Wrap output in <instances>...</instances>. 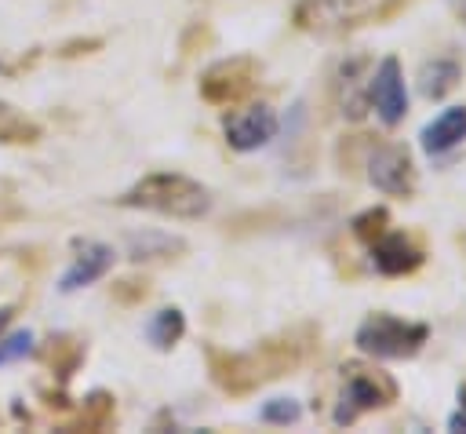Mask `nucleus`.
Segmentation results:
<instances>
[{
  "mask_svg": "<svg viewBox=\"0 0 466 434\" xmlns=\"http://www.w3.org/2000/svg\"><path fill=\"white\" fill-rule=\"evenodd\" d=\"M364 0H295V26L306 33H328L335 26H342L346 18H353L360 11Z\"/></svg>",
  "mask_w": 466,
  "mask_h": 434,
  "instance_id": "f8f14e48",
  "label": "nucleus"
},
{
  "mask_svg": "<svg viewBox=\"0 0 466 434\" xmlns=\"http://www.w3.org/2000/svg\"><path fill=\"white\" fill-rule=\"evenodd\" d=\"M459 80H462V62L448 58V55H437V58L422 62V69H419V91L430 102H441L448 91L459 88Z\"/></svg>",
  "mask_w": 466,
  "mask_h": 434,
  "instance_id": "4468645a",
  "label": "nucleus"
},
{
  "mask_svg": "<svg viewBox=\"0 0 466 434\" xmlns=\"http://www.w3.org/2000/svg\"><path fill=\"white\" fill-rule=\"evenodd\" d=\"M386 226H390V212L379 204V208H364L360 215H353V222H350V230H353V237H360L364 244H371L379 233H386Z\"/></svg>",
  "mask_w": 466,
  "mask_h": 434,
  "instance_id": "6ab92c4d",
  "label": "nucleus"
},
{
  "mask_svg": "<svg viewBox=\"0 0 466 434\" xmlns=\"http://www.w3.org/2000/svg\"><path fill=\"white\" fill-rule=\"evenodd\" d=\"M40 139V124L29 120L25 113H18L15 106L0 102V142H11V146H33Z\"/></svg>",
  "mask_w": 466,
  "mask_h": 434,
  "instance_id": "a211bd4d",
  "label": "nucleus"
},
{
  "mask_svg": "<svg viewBox=\"0 0 466 434\" xmlns=\"http://www.w3.org/2000/svg\"><path fill=\"white\" fill-rule=\"evenodd\" d=\"M11 314H15V310H11V306H4V310H0V336H4V328H7V325H11Z\"/></svg>",
  "mask_w": 466,
  "mask_h": 434,
  "instance_id": "a878e982",
  "label": "nucleus"
},
{
  "mask_svg": "<svg viewBox=\"0 0 466 434\" xmlns=\"http://www.w3.org/2000/svg\"><path fill=\"white\" fill-rule=\"evenodd\" d=\"M127 252L135 263H149V259H175V252H186L182 237H167V233H135L127 241Z\"/></svg>",
  "mask_w": 466,
  "mask_h": 434,
  "instance_id": "f3484780",
  "label": "nucleus"
},
{
  "mask_svg": "<svg viewBox=\"0 0 466 434\" xmlns=\"http://www.w3.org/2000/svg\"><path fill=\"white\" fill-rule=\"evenodd\" d=\"M371 263L386 277H404V274H415L426 263V252H422V244L415 237L386 230V233H379L371 241Z\"/></svg>",
  "mask_w": 466,
  "mask_h": 434,
  "instance_id": "1a4fd4ad",
  "label": "nucleus"
},
{
  "mask_svg": "<svg viewBox=\"0 0 466 434\" xmlns=\"http://www.w3.org/2000/svg\"><path fill=\"white\" fill-rule=\"evenodd\" d=\"M368 58L364 55H353V58H346L342 66H339V77H335V98H339V109H342V117H350V120H360L364 113H368V106H371V98H368Z\"/></svg>",
  "mask_w": 466,
  "mask_h": 434,
  "instance_id": "9d476101",
  "label": "nucleus"
},
{
  "mask_svg": "<svg viewBox=\"0 0 466 434\" xmlns=\"http://www.w3.org/2000/svg\"><path fill=\"white\" fill-rule=\"evenodd\" d=\"M109 266H113V248L102 241H84V244H76V255H73L69 270L62 274L58 292H76L84 284H95L98 277L109 274Z\"/></svg>",
  "mask_w": 466,
  "mask_h": 434,
  "instance_id": "9b49d317",
  "label": "nucleus"
},
{
  "mask_svg": "<svg viewBox=\"0 0 466 434\" xmlns=\"http://www.w3.org/2000/svg\"><path fill=\"white\" fill-rule=\"evenodd\" d=\"M113 416H116L113 394L95 390V394H87V401H84V408L76 412V419L66 423V430H106V427L113 423Z\"/></svg>",
  "mask_w": 466,
  "mask_h": 434,
  "instance_id": "dca6fc26",
  "label": "nucleus"
},
{
  "mask_svg": "<svg viewBox=\"0 0 466 434\" xmlns=\"http://www.w3.org/2000/svg\"><path fill=\"white\" fill-rule=\"evenodd\" d=\"M33 350V332H11L7 339L0 336V365H7V361H18V357H25Z\"/></svg>",
  "mask_w": 466,
  "mask_h": 434,
  "instance_id": "4be33fe9",
  "label": "nucleus"
},
{
  "mask_svg": "<svg viewBox=\"0 0 466 434\" xmlns=\"http://www.w3.org/2000/svg\"><path fill=\"white\" fill-rule=\"evenodd\" d=\"M124 208H146V212H157V215H167V219H200L208 215L211 208V193L208 186H200L197 179L189 175H178V171H153V175H142L131 190H124L116 197Z\"/></svg>",
  "mask_w": 466,
  "mask_h": 434,
  "instance_id": "f03ea898",
  "label": "nucleus"
},
{
  "mask_svg": "<svg viewBox=\"0 0 466 434\" xmlns=\"http://www.w3.org/2000/svg\"><path fill=\"white\" fill-rule=\"evenodd\" d=\"M0 73H11V66H7V62H4V58H0Z\"/></svg>",
  "mask_w": 466,
  "mask_h": 434,
  "instance_id": "bb28decb",
  "label": "nucleus"
},
{
  "mask_svg": "<svg viewBox=\"0 0 466 434\" xmlns=\"http://www.w3.org/2000/svg\"><path fill=\"white\" fill-rule=\"evenodd\" d=\"M368 168V182L390 197H411L415 193V164H411V153L404 146H375L364 160Z\"/></svg>",
  "mask_w": 466,
  "mask_h": 434,
  "instance_id": "0eeeda50",
  "label": "nucleus"
},
{
  "mask_svg": "<svg viewBox=\"0 0 466 434\" xmlns=\"http://www.w3.org/2000/svg\"><path fill=\"white\" fill-rule=\"evenodd\" d=\"M55 346L47 350V361L55 365V372L62 376V379H69L73 376V368L80 365V357H84V346L80 343H73V339H66V336H58V339H51Z\"/></svg>",
  "mask_w": 466,
  "mask_h": 434,
  "instance_id": "aec40b11",
  "label": "nucleus"
},
{
  "mask_svg": "<svg viewBox=\"0 0 466 434\" xmlns=\"http://www.w3.org/2000/svg\"><path fill=\"white\" fill-rule=\"evenodd\" d=\"M346 383L335 405V423L350 427L357 416L371 412V408H386L397 401V383L393 376L379 372V368H364V365H346Z\"/></svg>",
  "mask_w": 466,
  "mask_h": 434,
  "instance_id": "20e7f679",
  "label": "nucleus"
},
{
  "mask_svg": "<svg viewBox=\"0 0 466 434\" xmlns=\"http://www.w3.org/2000/svg\"><path fill=\"white\" fill-rule=\"evenodd\" d=\"M302 354H306V343L299 339V332H284L277 339H266L248 354H229V350L208 346V372L226 394L240 398V394L258 390L266 379L291 372L302 361Z\"/></svg>",
  "mask_w": 466,
  "mask_h": 434,
  "instance_id": "f257e3e1",
  "label": "nucleus"
},
{
  "mask_svg": "<svg viewBox=\"0 0 466 434\" xmlns=\"http://www.w3.org/2000/svg\"><path fill=\"white\" fill-rule=\"evenodd\" d=\"M459 142H466V106H448L441 117H433L419 131V146L430 157H441V153L455 150Z\"/></svg>",
  "mask_w": 466,
  "mask_h": 434,
  "instance_id": "ddd939ff",
  "label": "nucleus"
},
{
  "mask_svg": "<svg viewBox=\"0 0 466 434\" xmlns=\"http://www.w3.org/2000/svg\"><path fill=\"white\" fill-rule=\"evenodd\" d=\"M277 128H280L277 113L266 102H258V106H248V109L226 117V142L237 153H251V150H262L277 135Z\"/></svg>",
  "mask_w": 466,
  "mask_h": 434,
  "instance_id": "6e6552de",
  "label": "nucleus"
},
{
  "mask_svg": "<svg viewBox=\"0 0 466 434\" xmlns=\"http://www.w3.org/2000/svg\"><path fill=\"white\" fill-rule=\"evenodd\" d=\"M113 295L120 299V303H142L146 295H149V284L146 281H120V284H113Z\"/></svg>",
  "mask_w": 466,
  "mask_h": 434,
  "instance_id": "5701e85b",
  "label": "nucleus"
},
{
  "mask_svg": "<svg viewBox=\"0 0 466 434\" xmlns=\"http://www.w3.org/2000/svg\"><path fill=\"white\" fill-rule=\"evenodd\" d=\"M430 339V325L422 321H404L397 314L375 310L357 325L353 343L360 346V354L368 357H382V361H400V357H415Z\"/></svg>",
  "mask_w": 466,
  "mask_h": 434,
  "instance_id": "7ed1b4c3",
  "label": "nucleus"
},
{
  "mask_svg": "<svg viewBox=\"0 0 466 434\" xmlns=\"http://www.w3.org/2000/svg\"><path fill=\"white\" fill-rule=\"evenodd\" d=\"M302 416V405L295 401V398H273V401H266L262 408H258V419L262 423H273V427H288V423H295Z\"/></svg>",
  "mask_w": 466,
  "mask_h": 434,
  "instance_id": "412c9836",
  "label": "nucleus"
},
{
  "mask_svg": "<svg viewBox=\"0 0 466 434\" xmlns=\"http://www.w3.org/2000/svg\"><path fill=\"white\" fill-rule=\"evenodd\" d=\"M448 4H451V11H455V18H459V22L466 26V0H448Z\"/></svg>",
  "mask_w": 466,
  "mask_h": 434,
  "instance_id": "393cba45",
  "label": "nucleus"
},
{
  "mask_svg": "<svg viewBox=\"0 0 466 434\" xmlns=\"http://www.w3.org/2000/svg\"><path fill=\"white\" fill-rule=\"evenodd\" d=\"M448 430H466V383L459 387V408L448 416Z\"/></svg>",
  "mask_w": 466,
  "mask_h": 434,
  "instance_id": "b1692460",
  "label": "nucleus"
},
{
  "mask_svg": "<svg viewBox=\"0 0 466 434\" xmlns=\"http://www.w3.org/2000/svg\"><path fill=\"white\" fill-rule=\"evenodd\" d=\"M255 80H258L255 58L233 55V58H222L200 73V98L211 106H237L240 98L251 95Z\"/></svg>",
  "mask_w": 466,
  "mask_h": 434,
  "instance_id": "39448f33",
  "label": "nucleus"
},
{
  "mask_svg": "<svg viewBox=\"0 0 466 434\" xmlns=\"http://www.w3.org/2000/svg\"><path fill=\"white\" fill-rule=\"evenodd\" d=\"M368 98L379 113V120L386 128H397L408 113V88H404V69H400V58L397 55H386L371 77H368Z\"/></svg>",
  "mask_w": 466,
  "mask_h": 434,
  "instance_id": "423d86ee",
  "label": "nucleus"
},
{
  "mask_svg": "<svg viewBox=\"0 0 466 434\" xmlns=\"http://www.w3.org/2000/svg\"><path fill=\"white\" fill-rule=\"evenodd\" d=\"M186 332V314L178 306H164L146 321V339L153 343V350H171Z\"/></svg>",
  "mask_w": 466,
  "mask_h": 434,
  "instance_id": "2eb2a0df",
  "label": "nucleus"
}]
</instances>
